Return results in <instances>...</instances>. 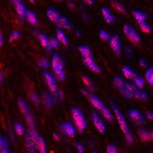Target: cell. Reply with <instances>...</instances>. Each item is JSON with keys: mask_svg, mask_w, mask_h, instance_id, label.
Segmentation results:
<instances>
[{"mask_svg": "<svg viewBox=\"0 0 153 153\" xmlns=\"http://www.w3.org/2000/svg\"><path fill=\"white\" fill-rule=\"evenodd\" d=\"M25 142L27 148L30 153H36L38 149L37 143L27 133L25 137Z\"/></svg>", "mask_w": 153, "mask_h": 153, "instance_id": "obj_12", "label": "cell"}, {"mask_svg": "<svg viewBox=\"0 0 153 153\" xmlns=\"http://www.w3.org/2000/svg\"><path fill=\"white\" fill-rule=\"evenodd\" d=\"M139 26H140V29H141V30L143 33H146V34H148V33H151V29L150 27L145 22H143L139 23Z\"/></svg>", "mask_w": 153, "mask_h": 153, "instance_id": "obj_35", "label": "cell"}, {"mask_svg": "<svg viewBox=\"0 0 153 153\" xmlns=\"http://www.w3.org/2000/svg\"><path fill=\"white\" fill-rule=\"evenodd\" d=\"M53 138H54L55 140H56V141L57 142H59L60 141V139H61V137L59 136V135L56 133V132H53Z\"/></svg>", "mask_w": 153, "mask_h": 153, "instance_id": "obj_46", "label": "cell"}, {"mask_svg": "<svg viewBox=\"0 0 153 153\" xmlns=\"http://www.w3.org/2000/svg\"><path fill=\"white\" fill-rule=\"evenodd\" d=\"M93 153H97V152L96 151H93Z\"/></svg>", "mask_w": 153, "mask_h": 153, "instance_id": "obj_56", "label": "cell"}, {"mask_svg": "<svg viewBox=\"0 0 153 153\" xmlns=\"http://www.w3.org/2000/svg\"><path fill=\"white\" fill-rule=\"evenodd\" d=\"M0 80H1V83H3V75L2 72L0 73Z\"/></svg>", "mask_w": 153, "mask_h": 153, "instance_id": "obj_53", "label": "cell"}, {"mask_svg": "<svg viewBox=\"0 0 153 153\" xmlns=\"http://www.w3.org/2000/svg\"><path fill=\"white\" fill-rule=\"evenodd\" d=\"M37 65L39 68L42 69H47L48 67V61L45 58H41L37 61Z\"/></svg>", "mask_w": 153, "mask_h": 153, "instance_id": "obj_36", "label": "cell"}, {"mask_svg": "<svg viewBox=\"0 0 153 153\" xmlns=\"http://www.w3.org/2000/svg\"><path fill=\"white\" fill-rule=\"evenodd\" d=\"M68 5H69V7L71 9H73L75 8V4H74L73 3H69Z\"/></svg>", "mask_w": 153, "mask_h": 153, "instance_id": "obj_50", "label": "cell"}, {"mask_svg": "<svg viewBox=\"0 0 153 153\" xmlns=\"http://www.w3.org/2000/svg\"><path fill=\"white\" fill-rule=\"evenodd\" d=\"M126 97L145 100L147 99V93L138 88L136 85L131 82H126L123 87L119 90Z\"/></svg>", "mask_w": 153, "mask_h": 153, "instance_id": "obj_1", "label": "cell"}, {"mask_svg": "<svg viewBox=\"0 0 153 153\" xmlns=\"http://www.w3.org/2000/svg\"><path fill=\"white\" fill-rule=\"evenodd\" d=\"M37 148L38 149H39V153H47L45 142L43 138H42L41 137L37 142Z\"/></svg>", "mask_w": 153, "mask_h": 153, "instance_id": "obj_28", "label": "cell"}, {"mask_svg": "<svg viewBox=\"0 0 153 153\" xmlns=\"http://www.w3.org/2000/svg\"><path fill=\"white\" fill-rule=\"evenodd\" d=\"M3 43H4L3 36L2 33H0V45H1V46H2V45H3Z\"/></svg>", "mask_w": 153, "mask_h": 153, "instance_id": "obj_49", "label": "cell"}, {"mask_svg": "<svg viewBox=\"0 0 153 153\" xmlns=\"http://www.w3.org/2000/svg\"><path fill=\"white\" fill-rule=\"evenodd\" d=\"M146 117H147L148 120H149L150 121L153 122V113H152L148 111L146 113Z\"/></svg>", "mask_w": 153, "mask_h": 153, "instance_id": "obj_47", "label": "cell"}, {"mask_svg": "<svg viewBox=\"0 0 153 153\" xmlns=\"http://www.w3.org/2000/svg\"><path fill=\"white\" fill-rule=\"evenodd\" d=\"M111 5L114 9L118 10L120 13L123 14H126L127 13V10H126L125 7L121 3L117 1H111Z\"/></svg>", "mask_w": 153, "mask_h": 153, "instance_id": "obj_29", "label": "cell"}, {"mask_svg": "<svg viewBox=\"0 0 153 153\" xmlns=\"http://www.w3.org/2000/svg\"><path fill=\"white\" fill-rule=\"evenodd\" d=\"M57 25L61 28H65V29H70L72 27L71 24L69 22L67 18L65 16H61Z\"/></svg>", "mask_w": 153, "mask_h": 153, "instance_id": "obj_20", "label": "cell"}, {"mask_svg": "<svg viewBox=\"0 0 153 153\" xmlns=\"http://www.w3.org/2000/svg\"><path fill=\"white\" fill-rule=\"evenodd\" d=\"M10 153H13V152H10Z\"/></svg>", "mask_w": 153, "mask_h": 153, "instance_id": "obj_57", "label": "cell"}, {"mask_svg": "<svg viewBox=\"0 0 153 153\" xmlns=\"http://www.w3.org/2000/svg\"><path fill=\"white\" fill-rule=\"evenodd\" d=\"M82 80L83 82H84V83L89 88H90L91 89H92L93 88V84L91 83V81L90 80V79H89L88 76H82Z\"/></svg>", "mask_w": 153, "mask_h": 153, "instance_id": "obj_43", "label": "cell"}, {"mask_svg": "<svg viewBox=\"0 0 153 153\" xmlns=\"http://www.w3.org/2000/svg\"><path fill=\"white\" fill-rule=\"evenodd\" d=\"M59 129L64 134L69 137H74L75 135V129L70 123H63L59 126Z\"/></svg>", "mask_w": 153, "mask_h": 153, "instance_id": "obj_10", "label": "cell"}, {"mask_svg": "<svg viewBox=\"0 0 153 153\" xmlns=\"http://www.w3.org/2000/svg\"><path fill=\"white\" fill-rule=\"evenodd\" d=\"M20 36V33L19 31L16 30L12 32L9 36V41L12 42L15 40L18 39Z\"/></svg>", "mask_w": 153, "mask_h": 153, "instance_id": "obj_38", "label": "cell"}, {"mask_svg": "<svg viewBox=\"0 0 153 153\" xmlns=\"http://www.w3.org/2000/svg\"><path fill=\"white\" fill-rule=\"evenodd\" d=\"M59 47V40L55 37H50L49 39V44L47 47L48 50H52V48H58Z\"/></svg>", "mask_w": 153, "mask_h": 153, "instance_id": "obj_25", "label": "cell"}, {"mask_svg": "<svg viewBox=\"0 0 153 153\" xmlns=\"http://www.w3.org/2000/svg\"><path fill=\"white\" fill-rule=\"evenodd\" d=\"M129 117L131 120L136 124L141 125L145 123V118L141 113V112L137 110H131L129 112Z\"/></svg>", "mask_w": 153, "mask_h": 153, "instance_id": "obj_7", "label": "cell"}, {"mask_svg": "<svg viewBox=\"0 0 153 153\" xmlns=\"http://www.w3.org/2000/svg\"><path fill=\"white\" fill-rule=\"evenodd\" d=\"M140 64L142 67H146L147 66V62L145 59H141L140 60Z\"/></svg>", "mask_w": 153, "mask_h": 153, "instance_id": "obj_48", "label": "cell"}, {"mask_svg": "<svg viewBox=\"0 0 153 153\" xmlns=\"http://www.w3.org/2000/svg\"><path fill=\"white\" fill-rule=\"evenodd\" d=\"M99 36H100L101 39L104 40V41H107L109 39V38H110L109 34L107 31H105V30H100Z\"/></svg>", "mask_w": 153, "mask_h": 153, "instance_id": "obj_42", "label": "cell"}, {"mask_svg": "<svg viewBox=\"0 0 153 153\" xmlns=\"http://www.w3.org/2000/svg\"><path fill=\"white\" fill-rule=\"evenodd\" d=\"M18 105H19V110H20V111L25 114V115H27L28 113H29V110H28V107L26 103L25 102V101L19 98L18 100Z\"/></svg>", "mask_w": 153, "mask_h": 153, "instance_id": "obj_22", "label": "cell"}, {"mask_svg": "<svg viewBox=\"0 0 153 153\" xmlns=\"http://www.w3.org/2000/svg\"><path fill=\"white\" fill-rule=\"evenodd\" d=\"M125 82L126 81H124L119 76H115L113 79L114 85L117 89H118V90H120V89H121L123 87V86L125 84Z\"/></svg>", "mask_w": 153, "mask_h": 153, "instance_id": "obj_26", "label": "cell"}, {"mask_svg": "<svg viewBox=\"0 0 153 153\" xmlns=\"http://www.w3.org/2000/svg\"><path fill=\"white\" fill-rule=\"evenodd\" d=\"M81 91H82V93L86 97H90L91 96L90 92H89V91L86 90V89H85V88H82Z\"/></svg>", "mask_w": 153, "mask_h": 153, "instance_id": "obj_45", "label": "cell"}, {"mask_svg": "<svg viewBox=\"0 0 153 153\" xmlns=\"http://www.w3.org/2000/svg\"><path fill=\"white\" fill-rule=\"evenodd\" d=\"M79 50L80 51V53L82 54V58L92 55L91 49L89 46H87V45L79 46Z\"/></svg>", "mask_w": 153, "mask_h": 153, "instance_id": "obj_23", "label": "cell"}, {"mask_svg": "<svg viewBox=\"0 0 153 153\" xmlns=\"http://www.w3.org/2000/svg\"><path fill=\"white\" fill-rule=\"evenodd\" d=\"M138 134L142 142H147L151 141L149 131H147L143 128H140L138 130Z\"/></svg>", "mask_w": 153, "mask_h": 153, "instance_id": "obj_17", "label": "cell"}, {"mask_svg": "<svg viewBox=\"0 0 153 153\" xmlns=\"http://www.w3.org/2000/svg\"><path fill=\"white\" fill-rule=\"evenodd\" d=\"M42 102L44 105L48 108H50L53 105L52 97H51L50 95L47 92H45L43 94Z\"/></svg>", "mask_w": 153, "mask_h": 153, "instance_id": "obj_19", "label": "cell"}, {"mask_svg": "<svg viewBox=\"0 0 153 153\" xmlns=\"http://www.w3.org/2000/svg\"><path fill=\"white\" fill-rule=\"evenodd\" d=\"M102 14L105 22L107 23H111L114 20V17L111 15L110 9L106 7H103L102 8Z\"/></svg>", "mask_w": 153, "mask_h": 153, "instance_id": "obj_15", "label": "cell"}, {"mask_svg": "<svg viewBox=\"0 0 153 153\" xmlns=\"http://www.w3.org/2000/svg\"><path fill=\"white\" fill-rule=\"evenodd\" d=\"M72 116L76 128L80 132H83L87 126L84 114L78 108L74 107L71 109Z\"/></svg>", "mask_w": 153, "mask_h": 153, "instance_id": "obj_4", "label": "cell"}, {"mask_svg": "<svg viewBox=\"0 0 153 153\" xmlns=\"http://www.w3.org/2000/svg\"><path fill=\"white\" fill-rule=\"evenodd\" d=\"M25 119H26V122L28 126L30 127V129H34V121L33 117L30 113H28L27 115H25Z\"/></svg>", "mask_w": 153, "mask_h": 153, "instance_id": "obj_33", "label": "cell"}, {"mask_svg": "<svg viewBox=\"0 0 153 153\" xmlns=\"http://www.w3.org/2000/svg\"><path fill=\"white\" fill-rule=\"evenodd\" d=\"M44 76L50 91L52 92L53 94H55L58 90L57 83L55 78L52 75V74H50L48 72H44Z\"/></svg>", "mask_w": 153, "mask_h": 153, "instance_id": "obj_9", "label": "cell"}, {"mask_svg": "<svg viewBox=\"0 0 153 153\" xmlns=\"http://www.w3.org/2000/svg\"><path fill=\"white\" fill-rule=\"evenodd\" d=\"M122 72L125 77L129 79H135L137 77L135 72L129 67L127 66H124L122 68Z\"/></svg>", "mask_w": 153, "mask_h": 153, "instance_id": "obj_14", "label": "cell"}, {"mask_svg": "<svg viewBox=\"0 0 153 153\" xmlns=\"http://www.w3.org/2000/svg\"><path fill=\"white\" fill-rule=\"evenodd\" d=\"M150 133V138H151V141L153 142V130L149 131Z\"/></svg>", "mask_w": 153, "mask_h": 153, "instance_id": "obj_51", "label": "cell"}, {"mask_svg": "<svg viewBox=\"0 0 153 153\" xmlns=\"http://www.w3.org/2000/svg\"><path fill=\"white\" fill-rule=\"evenodd\" d=\"M90 100L91 104L93 105V107L97 110H102L105 107L103 103L100 100L98 97H97L96 96L91 95V96L90 97Z\"/></svg>", "mask_w": 153, "mask_h": 153, "instance_id": "obj_16", "label": "cell"}, {"mask_svg": "<svg viewBox=\"0 0 153 153\" xmlns=\"http://www.w3.org/2000/svg\"><path fill=\"white\" fill-rule=\"evenodd\" d=\"M110 45L114 52L117 54V55L119 56L121 54V45L119 36L117 34H114L111 37L110 40Z\"/></svg>", "mask_w": 153, "mask_h": 153, "instance_id": "obj_8", "label": "cell"}, {"mask_svg": "<svg viewBox=\"0 0 153 153\" xmlns=\"http://www.w3.org/2000/svg\"><path fill=\"white\" fill-rule=\"evenodd\" d=\"M16 9L17 14L22 17H23L25 14H27V10H26V8H25V5L21 2L16 5Z\"/></svg>", "mask_w": 153, "mask_h": 153, "instance_id": "obj_30", "label": "cell"}, {"mask_svg": "<svg viewBox=\"0 0 153 153\" xmlns=\"http://www.w3.org/2000/svg\"><path fill=\"white\" fill-rule=\"evenodd\" d=\"M133 16L135 20L137 21V22L139 23L145 22V20L146 19V16L142 12L139 10H135L133 12Z\"/></svg>", "mask_w": 153, "mask_h": 153, "instance_id": "obj_21", "label": "cell"}, {"mask_svg": "<svg viewBox=\"0 0 153 153\" xmlns=\"http://www.w3.org/2000/svg\"><path fill=\"white\" fill-rule=\"evenodd\" d=\"M52 66L55 75L59 80L62 81L66 79V74L63 70L64 62L59 54L55 53L53 56L52 59Z\"/></svg>", "mask_w": 153, "mask_h": 153, "instance_id": "obj_3", "label": "cell"}, {"mask_svg": "<svg viewBox=\"0 0 153 153\" xmlns=\"http://www.w3.org/2000/svg\"><path fill=\"white\" fill-rule=\"evenodd\" d=\"M75 34H76V35L78 37H80V36H81V32L79 30H77L76 31V32H75Z\"/></svg>", "mask_w": 153, "mask_h": 153, "instance_id": "obj_54", "label": "cell"}, {"mask_svg": "<svg viewBox=\"0 0 153 153\" xmlns=\"http://www.w3.org/2000/svg\"><path fill=\"white\" fill-rule=\"evenodd\" d=\"M92 120L97 130L101 134H104L106 129L104 122L99 115V114L95 111L92 113Z\"/></svg>", "mask_w": 153, "mask_h": 153, "instance_id": "obj_6", "label": "cell"}, {"mask_svg": "<svg viewBox=\"0 0 153 153\" xmlns=\"http://www.w3.org/2000/svg\"><path fill=\"white\" fill-rule=\"evenodd\" d=\"M110 103L111 104V108H113L114 113H115V114H116L118 123L119 124V126L120 127L122 132L124 133V134L126 137L127 142L129 144L132 143L134 142V137L129 128L128 124H127L124 115L121 113V111H120V110L118 108V107L116 105V104H114L112 100H111L110 102Z\"/></svg>", "mask_w": 153, "mask_h": 153, "instance_id": "obj_2", "label": "cell"}, {"mask_svg": "<svg viewBox=\"0 0 153 153\" xmlns=\"http://www.w3.org/2000/svg\"><path fill=\"white\" fill-rule=\"evenodd\" d=\"M123 31L126 37L134 44H138L141 40V37L136 31L128 23H126L123 26Z\"/></svg>", "mask_w": 153, "mask_h": 153, "instance_id": "obj_5", "label": "cell"}, {"mask_svg": "<svg viewBox=\"0 0 153 153\" xmlns=\"http://www.w3.org/2000/svg\"><path fill=\"white\" fill-rule=\"evenodd\" d=\"M38 37H39L41 44L44 47L47 48L49 44V39L47 38V36L43 33H40L39 35H38Z\"/></svg>", "mask_w": 153, "mask_h": 153, "instance_id": "obj_31", "label": "cell"}, {"mask_svg": "<svg viewBox=\"0 0 153 153\" xmlns=\"http://www.w3.org/2000/svg\"><path fill=\"white\" fill-rule=\"evenodd\" d=\"M30 99L32 101V102L36 106L39 105L40 104V99L39 98V97L37 96V94H36L35 93H33L31 94L30 96Z\"/></svg>", "mask_w": 153, "mask_h": 153, "instance_id": "obj_40", "label": "cell"}, {"mask_svg": "<svg viewBox=\"0 0 153 153\" xmlns=\"http://www.w3.org/2000/svg\"><path fill=\"white\" fill-rule=\"evenodd\" d=\"M1 153H10V152H9L8 149H1Z\"/></svg>", "mask_w": 153, "mask_h": 153, "instance_id": "obj_55", "label": "cell"}, {"mask_svg": "<svg viewBox=\"0 0 153 153\" xmlns=\"http://www.w3.org/2000/svg\"><path fill=\"white\" fill-rule=\"evenodd\" d=\"M134 82L136 86L140 89L142 88L145 85L144 80L141 77H139V76H137V77L134 79Z\"/></svg>", "mask_w": 153, "mask_h": 153, "instance_id": "obj_39", "label": "cell"}, {"mask_svg": "<svg viewBox=\"0 0 153 153\" xmlns=\"http://www.w3.org/2000/svg\"><path fill=\"white\" fill-rule=\"evenodd\" d=\"M75 146H76V148L77 149L78 153H86L85 151V148L82 143L80 142H76Z\"/></svg>", "mask_w": 153, "mask_h": 153, "instance_id": "obj_44", "label": "cell"}, {"mask_svg": "<svg viewBox=\"0 0 153 153\" xmlns=\"http://www.w3.org/2000/svg\"><path fill=\"white\" fill-rule=\"evenodd\" d=\"M14 129L17 135H22L24 134L25 129H24V127H23V126L21 124H19V123L16 124L15 127H14Z\"/></svg>", "mask_w": 153, "mask_h": 153, "instance_id": "obj_37", "label": "cell"}, {"mask_svg": "<svg viewBox=\"0 0 153 153\" xmlns=\"http://www.w3.org/2000/svg\"><path fill=\"white\" fill-rule=\"evenodd\" d=\"M83 60L85 65L88 66V68L93 72L97 74L100 72V69L99 67L94 62L92 55L86 57H83Z\"/></svg>", "mask_w": 153, "mask_h": 153, "instance_id": "obj_11", "label": "cell"}, {"mask_svg": "<svg viewBox=\"0 0 153 153\" xmlns=\"http://www.w3.org/2000/svg\"><path fill=\"white\" fill-rule=\"evenodd\" d=\"M145 78L148 82L153 85V66L149 68L145 72Z\"/></svg>", "mask_w": 153, "mask_h": 153, "instance_id": "obj_27", "label": "cell"}, {"mask_svg": "<svg viewBox=\"0 0 153 153\" xmlns=\"http://www.w3.org/2000/svg\"><path fill=\"white\" fill-rule=\"evenodd\" d=\"M56 32L58 39L60 42H61V43H62L65 45L68 46L69 45V42H68V40L67 39V37H66L65 34L63 33V31L61 30H60L58 28L56 29Z\"/></svg>", "mask_w": 153, "mask_h": 153, "instance_id": "obj_18", "label": "cell"}, {"mask_svg": "<svg viewBox=\"0 0 153 153\" xmlns=\"http://www.w3.org/2000/svg\"><path fill=\"white\" fill-rule=\"evenodd\" d=\"M26 17L28 20V22L32 24V25H35L37 22V18L34 12L30 11V10H27V14H26Z\"/></svg>", "mask_w": 153, "mask_h": 153, "instance_id": "obj_24", "label": "cell"}, {"mask_svg": "<svg viewBox=\"0 0 153 153\" xmlns=\"http://www.w3.org/2000/svg\"><path fill=\"white\" fill-rule=\"evenodd\" d=\"M107 153H118V149L115 145L113 144H109L107 146Z\"/></svg>", "mask_w": 153, "mask_h": 153, "instance_id": "obj_41", "label": "cell"}, {"mask_svg": "<svg viewBox=\"0 0 153 153\" xmlns=\"http://www.w3.org/2000/svg\"><path fill=\"white\" fill-rule=\"evenodd\" d=\"M102 113L104 117L109 121H111L113 120V115L110 112V111L109 110L108 108H107V107H104L102 110H101Z\"/></svg>", "mask_w": 153, "mask_h": 153, "instance_id": "obj_34", "label": "cell"}, {"mask_svg": "<svg viewBox=\"0 0 153 153\" xmlns=\"http://www.w3.org/2000/svg\"><path fill=\"white\" fill-rule=\"evenodd\" d=\"M87 4H90V5H92L94 4V1H90V0H86V1H85Z\"/></svg>", "mask_w": 153, "mask_h": 153, "instance_id": "obj_52", "label": "cell"}, {"mask_svg": "<svg viewBox=\"0 0 153 153\" xmlns=\"http://www.w3.org/2000/svg\"><path fill=\"white\" fill-rule=\"evenodd\" d=\"M47 15L51 22L56 25L61 17L59 12L53 8H49L47 11Z\"/></svg>", "mask_w": 153, "mask_h": 153, "instance_id": "obj_13", "label": "cell"}, {"mask_svg": "<svg viewBox=\"0 0 153 153\" xmlns=\"http://www.w3.org/2000/svg\"><path fill=\"white\" fill-rule=\"evenodd\" d=\"M9 142L7 139L3 136L1 135L0 137V148L1 149H9Z\"/></svg>", "mask_w": 153, "mask_h": 153, "instance_id": "obj_32", "label": "cell"}]
</instances>
